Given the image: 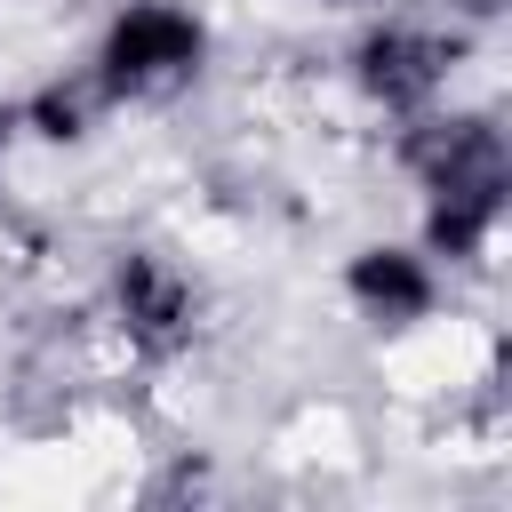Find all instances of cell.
Listing matches in <instances>:
<instances>
[{
  "label": "cell",
  "mask_w": 512,
  "mask_h": 512,
  "mask_svg": "<svg viewBox=\"0 0 512 512\" xmlns=\"http://www.w3.org/2000/svg\"><path fill=\"white\" fill-rule=\"evenodd\" d=\"M416 168L432 176L440 208H432V240L448 256H472L480 232L496 224V200H504V144L488 120H448L432 136H416Z\"/></svg>",
  "instance_id": "1"
},
{
  "label": "cell",
  "mask_w": 512,
  "mask_h": 512,
  "mask_svg": "<svg viewBox=\"0 0 512 512\" xmlns=\"http://www.w3.org/2000/svg\"><path fill=\"white\" fill-rule=\"evenodd\" d=\"M200 64V24L184 8H128L104 40V88H168Z\"/></svg>",
  "instance_id": "2"
},
{
  "label": "cell",
  "mask_w": 512,
  "mask_h": 512,
  "mask_svg": "<svg viewBox=\"0 0 512 512\" xmlns=\"http://www.w3.org/2000/svg\"><path fill=\"white\" fill-rule=\"evenodd\" d=\"M120 312H128L136 344L168 352V344H184V328H192V288H184L160 256H128V264H120Z\"/></svg>",
  "instance_id": "3"
},
{
  "label": "cell",
  "mask_w": 512,
  "mask_h": 512,
  "mask_svg": "<svg viewBox=\"0 0 512 512\" xmlns=\"http://www.w3.org/2000/svg\"><path fill=\"white\" fill-rule=\"evenodd\" d=\"M440 64H448V48L424 40V32H376V40L360 48V80H368L384 104H424V96L440 88Z\"/></svg>",
  "instance_id": "4"
},
{
  "label": "cell",
  "mask_w": 512,
  "mask_h": 512,
  "mask_svg": "<svg viewBox=\"0 0 512 512\" xmlns=\"http://www.w3.org/2000/svg\"><path fill=\"white\" fill-rule=\"evenodd\" d=\"M352 288H360L376 312H424V304H432L424 264H416V256H392V248H368V256L352 264Z\"/></svg>",
  "instance_id": "5"
},
{
  "label": "cell",
  "mask_w": 512,
  "mask_h": 512,
  "mask_svg": "<svg viewBox=\"0 0 512 512\" xmlns=\"http://www.w3.org/2000/svg\"><path fill=\"white\" fill-rule=\"evenodd\" d=\"M40 120H48V136H72L80 104H72V96H40Z\"/></svg>",
  "instance_id": "6"
},
{
  "label": "cell",
  "mask_w": 512,
  "mask_h": 512,
  "mask_svg": "<svg viewBox=\"0 0 512 512\" xmlns=\"http://www.w3.org/2000/svg\"><path fill=\"white\" fill-rule=\"evenodd\" d=\"M0 136H8V112H0Z\"/></svg>",
  "instance_id": "7"
}]
</instances>
